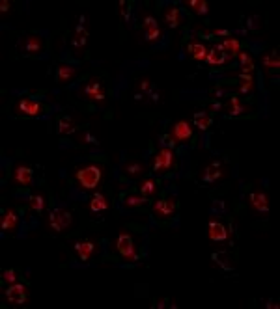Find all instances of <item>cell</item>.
Returning <instances> with one entry per match:
<instances>
[{
	"mask_svg": "<svg viewBox=\"0 0 280 309\" xmlns=\"http://www.w3.org/2000/svg\"><path fill=\"white\" fill-rule=\"evenodd\" d=\"M75 179H77V183L82 190H96L101 185V179H103V168L96 166V164L79 168L75 171Z\"/></svg>",
	"mask_w": 280,
	"mask_h": 309,
	"instance_id": "obj_1",
	"label": "cell"
},
{
	"mask_svg": "<svg viewBox=\"0 0 280 309\" xmlns=\"http://www.w3.org/2000/svg\"><path fill=\"white\" fill-rule=\"evenodd\" d=\"M71 222H73V216L69 211H66V209H62V207H56V209H52L49 214H47V226L52 233H62V231H66L67 227L71 226Z\"/></svg>",
	"mask_w": 280,
	"mask_h": 309,
	"instance_id": "obj_2",
	"label": "cell"
},
{
	"mask_svg": "<svg viewBox=\"0 0 280 309\" xmlns=\"http://www.w3.org/2000/svg\"><path fill=\"white\" fill-rule=\"evenodd\" d=\"M151 168L155 173H166L176 168V154L170 147H161L155 156H153V162H151Z\"/></svg>",
	"mask_w": 280,
	"mask_h": 309,
	"instance_id": "obj_3",
	"label": "cell"
},
{
	"mask_svg": "<svg viewBox=\"0 0 280 309\" xmlns=\"http://www.w3.org/2000/svg\"><path fill=\"white\" fill-rule=\"evenodd\" d=\"M116 251L122 255L125 261H129V263H136L140 259L136 250H134L133 237H131L129 233H120V235H118V238H116Z\"/></svg>",
	"mask_w": 280,
	"mask_h": 309,
	"instance_id": "obj_4",
	"label": "cell"
},
{
	"mask_svg": "<svg viewBox=\"0 0 280 309\" xmlns=\"http://www.w3.org/2000/svg\"><path fill=\"white\" fill-rule=\"evenodd\" d=\"M43 110H45V107H43L41 103L34 101V99H21V101H17V105H15V112H17L19 116H26V118H36Z\"/></svg>",
	"mask_w": 280,
	"mask_h": 309,
	"instance_id": "obj_5",
	"label": "cell"
},
{
	"mask_svg": "<svg viewBox=\"0 0 280 309\" xmlns=\"http://www.w3.org/2000/svg\"><path fill=\"white\" fill-rule=\"evenodd\" d=\"M26 287L23 283H10V287L6 289V300L12 306H25L26 304Z\"/></svg>",
	"mask_w": 280,
	"mask_h": 309,
	"instance_id": "obj_6",
	"label": "cell"
},
{
	"mask_svg": "<svg viewBox=\"0 0 280 309\" xmlns=\"http://www.w3.org/2000/svg\"><path fill=\"white\" fill-rule=\"evenodd\" d=\"M84 95L86 99H90V101H94V103H103L105 97H107V92H105L103 84L99 82V78H92V80L84 86Z\"/></svg>",
	"mask_w": 280,
	"mask_h": 309,
	"instance_id": "obj_7",
	"label": "cell"
},
{
	"mask_svg": "<svg viewBox=\"0 0 280 309\" xmlns=\"http://www.w3.org/2000/svg\"><path fill=\"white\" fill-rule=\"evenodd\" d=\"M176 207H178L176 201L170 200V198L159 200V201H155V205H153V213H155V216H157L159 220H168V218H172L174 213H176Z\"/></svg>",
	"mask_w": 280,
	"mask_h": 309,
	"instance_id": "obj_8",
	"label": "cell"
},
{
	"mask_svg": "<svg viewBox=\"0 0 280 309\" xmlns=\"http://www.w3.org/2000/svg\"><path fill=\"white\" fill-rule=\"evenodd\" d=\"M193 136V125L187 121V119H181L174 125V131H172V138L176 140V143H183L189 142Z\"/></svg>",
	"mask_w": 280,
	"mask_h": 309,
	"instance_id": "obj_9",
	"label": "cell"
},
{
	"mask_svg": "<svg viewBox=\"0 0 280 309\" xmlns=\"http://www.w3.org/2000/svg\"><path fill=\"white\" fill-rule=\"evenodd\" d=\"M248 205L256 213L267 214L269 213V200L264 192H250L248 194Z\"/></svg>",
	"mask_w": 280,
	"mask_h": 309,
	"instance_id": "obj_10",
	"label": "cell"
},
{
	"mask_svg": "<svg viewBox=\"0 0 280 309\" xmlns=\"http://www.w3.org/2000/svg\"><path fill=\"white\" fill-rule=\"evenodd\" d=\"M207 238L213 242H224L228 238V229L219 220H209L207 224Z\"/></svg>",
	"mask_w": 280,
	"mask_h": 309,
	"instance_id": "obj_11",
	"label": "cell"
},
{
	"mask_svg": "<svg viewBox=\"0 0 280 309\" xmlns=\"http://www.w3.org/2000/svg\"><path fill=\"white\" fill-rule=\"evenodd\" d=\"M32 179H34V170L26 164H19L13 170V181L21 186H30Z\"/></svg>",
	"mask_w": 280,
	"mask_h": 309,
	"instance_id": "obj_12",
	"label": "cell"
},
{
	"mask_svg": "<svg viewBox=\"0 0 280 309\" xmlns=\"http://www.w3.org/2000/svg\"><path fill=\"white\" fill-rule=\"evenodd\" d=\"M73 248H75V253L79 255L81 261H90V257H92V255L96 253V250H98L96 242H92V240H77Z\"/></svg>",
	"mask_w": 280,
	"mask_h": 309,
	"instance_id": "obj_13",
	"label": "cell"
},
{
	"mask_svg": "<svg viewBox=\"0 0 280 309\" xmlns=\"http://www.w3.org/2000/svg\"><path fill=\"white\" fill-rule=\"evenodd\" d=\"M230 60V56L220 48V45H217V47L209 48L207 50V56H206V62L209 63V65H213V67H220V65H224L226 62Z\"/></svg>",
	"mask_w": 280,
	"mask_h": 309,
	"instance_id": "obj_14",
	"label": "cell"
},
{
	"mask_svg": "<svg viewBox=\"0 0 280 309\" xmlns=\"http://www.w3.org/2000/svg\"><path fill=\"white\" fill-rule=\"evenodd\" d=\"M17 224H19V214L15 213L13 209H6L2 218H0V229L4 233H12V231H15Z\"/></svg>",
	"mask_w": 280,
	"mask_h": 309,
	"instance_id": "obj_15",
	"label": "cell"
},
{
	"mask_svg": "<svg viewBox=\"0 0 280 309\" xmlns=\"http://www.w3.org/2000/svg\"><path fill=\"white\" fill-rule=\"evenodd\" d=\"M222 177H224V170L220 168V162L209 164V166L204 170V173H202V181H204V183H215V181H219V179Z\"/></svg>",
	"mask_w": 280,
	"mask_h": 309,
	"instance_id": "obj_16",
	"label": "cell"
},
{
	"mask_svg": "<svg viewBox=\"0 0 280 309\" xmlns=\"http://www.w3.org/2000/svg\"><path fill=\"white\" fill-rule=\"evenodd\" d=\"M226 108H228V116H231V118L241 116V114H245V112L248 110V107L239 99V95H231L230 101H228V105H226Z\"/></svg>",
	"mask_w": 280,
	"mask_h": 309,
	"instance_id": "obj_17",
	"label": "cell"
},
{
	"mask_svg": "<svg viewBox=\"0 0 280 309\" xmlns=\"http://www.w3.org/2000/svg\"><path fill=\"white\" fill-rule=\"evenodd\" d=\"M165 21H166V24H168L170 28H178L183 21L181 10H180V8H176V6L166 8V10H165Z\"/></svg>",
	"mask_w": 280,
	"mask_h": 309,
	"instance_id": "obj_18",
	"label": "cell"
},
{
	"mask_svg": "<svg viewBox=\"0 0 280 309\" xmlns=\"http://www.w3.org/2000/svg\"><path fill=\"white\" fill-rule=\"evenodd\" d=\"M187 52H189V54H191V58L196 60V62H202V60H206V56H207L206 45H204V43H200V41H193V43H189Z\"/></svg>",
	"mask_w": 280,
	"mask_h": 309,
	"instance_id": "obj_19",
	"label": "cell"
},
{
	"mask_svg": "<svg viewBox=\"0 0 280 309\" xmlns=\"http://www.w3.org/2000/svg\"><path fill=\"white\" fill-rule=\"evenodd\" d=\"M90 211L94 214H98V213H103V211H107L109 209V201H107V198L103 196V194H99V192H96L94 194V198L90 200Z\"/></svg>",
	"mask_w": 280,
	"mask_h": 309,
	"instance_id": "obj_20",
	"label": "cell"
},
{
	"mask_svg": "<svg viewBox=\"0 0 280 309\" xmlns=\"http://www.w3.org/2000/svg\"><path fill=\"white\" fill-rule=\"evenodd\" d=\"M56 129H58V134H73L77 131V123L69 116H60L58 123H56Z\"/></svg>",
	"mask_w": 280,
	"mask_h": 309,
	"instance_id": "obj_21",
	"label": "cell"
},
{
	"mask_svg": "<svg viewBox=\"0 0 280 309\" xmlns=\"http://www.w3.org/2000/svg\"><path fill=\"white\" fill-rule=\"evenodd\" d=\"M220 48L228 54V56H237L241 52V41L235 39V37H226L222 43H220Z\"/></svg>",
	"mask_w": 280,
	"mask_h": 309,
	"instance_id": "obj_22",
	"label": "cell"
},
{
	"mask_svg": "<svg viewBox=\"0 0 280 309\" xmlns=\"http://www.w3.org/2000/svg\"><path fill=\"white\" fill-rule=\"evenodd\" d=\"M77 75V69H75L73 65H60L58 67V71H56V80L60 84L64 82H69V80H73V77Z\"/></svg>",
	"mask_w": 280,
	"mask_h": 309,
	"instance_id": "obj_23",
	"label": "cell"
},
{
	"mask_svg": "<svg viewBox=\"0 0 280 309\" xmlns=\"http://www.w3.org/2000/svg\"><path fill=\"white\" fill-rule=\"evenodd\" d=\"M25 50L30 54H37L43 50V39L39 36H28L25 41Z\"/></svg>",
	"mask_w": 280,
	"mask_h": 309,
	"instance_id": "obj_24",
	"label": "cell"
},
{
	"mask_svg": "<svg viewBox=\"0 0 280 309\" xmlns=\"http://www.w3.org/2000/svg\"><path fill=\"white\" fill-rule=\"evenodd\" d=\"M262 65L265 69H279L280 67V58H279V52L277 50H271L267 54L262 56Z\"/></svg>",
	"mask_w": 280,
	"mask_h": 309,
	"instance_id": "obj_25",
	"label": "cell"
},
{
	"mask_svg": "<svg viewBox=\"0 0 280 309\" xmlns=\"http://www.w3.org/2000/svg\"><path fill=\"white\" fill-rule=\"evenodd\" d=\"M195 125L198 131H207L213 125V119L206 112H198V114H195Z\"/></svg>",
	"mask_w": 280,
	"mask_h": 309,
	"instance_id": "obj_26",
	"label": "cell"
},
{
	"mask_svg": "<svg viewBox=\"0 0 280 309\" xmlns=\"http://www.w3.org/2000/svg\"><path fill=\"white\" fill-rule=\"evenodd\" d=\"M138 186H140V194H142L144 198H151V196L157 194V183H155L153 179H144Z\"/></svg>",
	"mask_w": 280,
	"mask_h": 309,
	"instance_id": "obj_27",
	"label": "cell"
},
{
	"mask_svg": "<svg viewBox=\"0 0 280 309\" xmlns=\"http://www.w3.org/2000/svg\"><path fill=\"white\" fill-rule=\"evenodd\" d=\"M28 209L36 211V213H43L45 211V198L41 194H32L28 198Z\"/></svg>",
	"mask_w": 280,
	"mask_h": 309,
	"instance_id": "obj_28",
	"label": "cell"
},
{
	"mask_svg": "<svg viewBox=\"0 0 280 309\" xmlns=\"http://www.w3.org/2000/svg\"><path fill=\"white\" fill-rule=\"evenodd\" d=\"M239 93H250L252 90H254V78H252V75H239Z\"/></svg>",
	"mask_w": 280,
	"mask_h": 309,
	"instance_id": "obj_29",
	"label": "cell"
},
{
	"mask_svg": "<svg viewBox=\"0 0 280 309\" xmlns=\"http://www.w3.org/2000/svg\"><path fill=\"white\" fill-rule=\"evenodd\" d=\"M185 6H189V8H191L195 13H198V15H206L207 10H209L206 0H187Z\"/></svg>",
	"mask_w": 280,
	"mask_h": 309,
	"instance_id": "obj_30",
	"label": "cell"
},
{
	"mask_svg": "<svg viewBox=\"0 0 280 309\" xmlns=\"http://www.w3.org/2000/svg\"><path fill=\"white\" fill-rule=\"evenodd\" d=\"M123 170H125V173H127L129 177H138V175L144 173V166H142L140 162H127V164L123 166Z\"/></svg>",
	"mask_w": 280,
	"mask_h": 309,
	"instance_id": "obj_31",
	"label": "cell"
},
{
	"mask_svg": "<svg viewBox=\"0 0 280 309\" xmlns=\"http://www.w3.org/2000/svg\"><path fill=\"white\" fill-rule=\"evenodd\" d=\"M144 203H146V198H144V196H127V198L123 200V205H125L127 209L140 207V205H144Z\"/></svg>",
	"mask_w": 280,
	"mask_h": 309,
	"instance_id": "obj_32",
	"label": "cell"
},
{
	"mask_svg": "<svg viewBox=\"0 0 280 309\" xmlns=\"http://www.w3.org/2000/svg\"><path fill=\"white\" fill-rule=\"evenodd\" d=\"M159 39H161V28H159V24L157 26H151V28H146V41L155 43Z\"/></svg>",
	"mask_w": 280,
	"mask_h": 309,
	"instance_id": "obj_33",
	"label": "cell"
},
{
	"mask_svg": "<svg viewBox=\"0 0 280 309\" xmlns=\"http://www.w3.org/2000/svg\"><path fill=\"white\" fill-rule=\"evenodd\" d=\"M237 58H239V62H241V67H247V65H254L252 56H250L247 50H241V52L237 54Z\"/></svg>",
	"mask_w": 280,
	"mask_h": 309,
	"instance_id": "obj_34",
	"label": "cell"
},
{
	"mask_svg": "<svg viewBox=\"0 0 280 309\" xmlns=\"http://www.w3.org/2000/svg\"><path fill=\"white\" fill-rule=\"evenodd\" d=\"M2 279H4L6 283H17V274H15V270L8 268V270L2 272Z\"/></svg>",
	"mask_w": 280,
	"mask_h": 309,
	"instance_id": "obj_35",
	"label": "cell"
},
{
	"mask_svg": "<svg viewBox=\"0 0 280 309\" xmlns=\"http://www.w3.org/2000/svg\"><path fill=\"white\" fill-rule=\"evenodd\" d=\"M161 140H163V147H170V149H172V147L176 145V140L172 138L170 134H165V136H163Z\"/></svg>",
	"mask_w": 280,
	"mask_h": 309,
	"instance_id": "obj_36",
	"label": "cell"
},
{
	"mask_svg": "<svg viewBox=\"0 0 280 309\" xmlns=\"http://www.w3.org/2000/svg\"><path fill=\"white\" fill-rule=\"evenodd\" d=\"M138 88H140V92H148V93H151L153 90H151V82L148 80V78H144V80H140V84H138Z\"/></svg>",
	"mask_w": 280,
	"mask_h": 309,
	"instance_id": "obj_37",
	"label": "cell"
},
{
	"mask_svg": "<svg viewBox=\"0 0 280 309\" xmlns=\"http://www.w3.org/2000/svg\"><path fill=\"white\" fill-rule=\"evenodd\" d=\"M81 138H82V140H81L82 143H98V140H96V136H92L90 132H84V134H82Z\"/></svg>",
	"mask_w": 280,
	"mask_h": 309,
	"instance_id": "obj_38",
	"label": "cell"
},
{
	"mask_svg": "<svg viewBox=\"0 0 280 309\" xmlns=\"http://www.w3.org/2000/svg\"><path fill=\"white\" fill-rule=\"evenodd\" d=\"M151 26H157V21L151 15H146L144 17V28H151Z\"/></svg>",
	"mask_w": 280,
	"mask_h": 309,
	"instance_id": "obj_39",
	"label": "cell"
},
{
	"mask_svg": "<svg viewBox=\"0 0 280 309\" xmlns=\"http://www.w3.org/2000/svg\"><path fill=\"white\" fill-rule=\"evenodd\" d=\"M247 24H248V28H252V30H258L260 28V23H258V17H250L248 21H247Z\"/></svg>",
	"mask_w": 280,
	"mask_h": 309,
	"instance_id": "obj_40",
	"label": "cell"
},
{
	"mask_svg": "<svg viewBox=\"0 0 280 309\" xmlns=\"http://www.w3.org/2000/svg\"><path fill=\"white\" fill-rule=\"evenodd\" d=\"M10 8H12V2H8V0H2V2H0V12L2 13L10 12Z\"/></svg>",
	"mask_w": 280,
	"mask_h": 309,
	"instance_id": "obj_41",
	"label": "cell"
},
{
	"mask_svg": "<svg viewBox=\"0 0 280 309\" xmlns=\"http://www.w3.org/2000/svg\"><path fill=\"white\" fill-rule=\"evenodd\" d=\"M211 36H222V37H230V32L228 30H224V28H217Z\"/></svg>",
	"mask_w": 280,
	"mask_h": 309,
	"instance_id": "obj_42",
	"label": "cell"
},
{
	"mask_svg": "<svg viewBox=\"0 0 280 309\" xmlns=\"http://www.w3.org/2000/svg\"><path fill=\"white\" fill-rule=\"evenodd\" d=\"M211 95H213V97H222V95H224V90H222V88H215V90L211 92Z\"/></svg>",
	"mask_w": 280,
	"mask_h": 309,
	"instance_id": "obj_43",
	"label": "cell"
},
{
	"mask_svg": "<svg viewBox=\"0 0 280 309\" xmlns=\"http://www.w3.org/2000/svg\"><path fill=\"white\" fill-rule=\"evenodd\" d=\"M267 308L269 309H273V308L279 309V304H277V302H273V300H269V302H267Z\"/></svg>",
	"mask_w": 280,
	"mask_h": 309,
	"instance_id": "obj_44",
	"label": "cell"
},
{
	"mask_svg": "<svg viewBox=\"0 0 280 309\" xmlns=\"http://www.w3.org/2000/svg\"><path fill=\"white\" fill-rule=\"evenodd\" d=\"M209 110H213V112H219L220 105H219V103H217V105H211V108H209Z\"/></svg>",
	"mask_w": 280,
	"mask_h": 309,
	"instance_id": "obj_45",
	"label": "cell"
}]
</instances>
